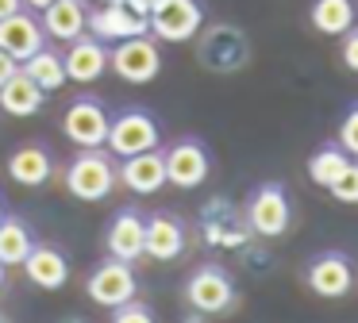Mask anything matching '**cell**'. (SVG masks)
Segmentation results:
<instances>
[{
    "label": "cell",
    "instance_id": "5",
    "mask_svg": "<svg viewBox=\"0 0 358 323\" xmlns=\"http://www.w3.org/2000/svg\"><path fill=\"white\" fill-rule=\"evenodd\" d=\"M108 127H112V115H108V108H104V100L93 96V92L73 96L70 108L62 112V135L70 138L78 150L104 146L108 143Z\"/></svg>",
    "mask_w": 358,
    "mask_h": 323
},
{
    "label": "cell",
    "instance_id": "4",
    "mask_svg": "<svg viewBox=\"0 0 358 323\" xmlns=\"http://www.w3.org/2000/svg\"><path fill=\"white\" fill-rule=\"evenodd\" d=\"M243 220L255 231L258 238H281L293 223V208H289V192L281 181H262L250 192L247 208H243Z\"/></svg>",
    "mask_w": 358,
    "mask_h": 323
},
{
    "label": "cell",
    "instance_id": "35",
    "mask_svg": "<svg viewBox=\"0 0 358 323\" xmlns=\"http://www.w3.org/2000/svg\"><path fill=\"white\" fill-rule=\"evenodd\" d=\"M62 323H85V320H62Z\"/></svg>",
    "mask_w": 358,
    "mask_h": 323
},
{
    "label": "cell",
    "instance_id": "10",
    "mask_svg": "<svg viewBox=\"0 0 358 323\" xmlns=\"http://www.w3.org/2000/svg\"><path fill=\"white\" fill-rule=\"evenodd\" d=\"M135 289H139V281H135L131 261H120V258H112V254L101 266H93V273L85 277L89 300L101 304V308H120V304H127V300H135Z\"/></svg>",
    "mask_w": 358,
    "mask_h": 323
},
{
    "label": "cell",
    "instance_id": "28",
    "mask_svg": "<svg viewBox=\"0 0 358 323\" xmlns=\"http://www.w3.org/2000/svg\"><path fill=\"white\" fill-rule=\"evenodd\" d=\"M112 323H155V312L139 300H127V304L112 308Z\"/></svg>",
    "mask_w": 358,
    "mask_h": 323
},
{
    "label": "cell",
    "instance_id": "12",
    "mask_svg": "<svg viewBox=\"0 0 358 323\" xmlns=\"http://www.w3.org/2000/svg\"><path fill=\"white\" fill-rule=\"evenodd\" d=\"M150 20L143 12H135L127 0H101V8L89 12V35H96L101 43H120L131 35H147Z\"/></svg>",
    "mask_w": 358,
    "mask_h": 323
},
{
    "label": "cell",
    "instance_id": "3",
    "mask_svg": "<svg viewBox=\"0 0 358 323\" xmlns=\"http://www.w3.org/2000/svg\"><path fill=\"white\" fill-rule=\"evenodd\" d=\"M108 69L127 85H150L158 73H162V50H158L155 35H131L112 43L108 50Z\"/></svg>",
    "mask_w": 358,
    "mask_h": 323
},
{
    "label": "cell",
    "instance_id": "14",
    "mask_svg": "<svg viewBox=\"0 0 358 323\" xmlns=\"http://www.w3.org/2000/svg\"><path fill=\"white\" fill-rule=\"evenodd\" d=\"M43 46H47V31L39 23V12L20 8L16 15H4L0 20V50H8L16 62H27Z\"/></svg>",
    "mask_w": 358,
    "mask_h": 323
},
{
    "label": "cell",
    "instance_id": "25",
    "mask_svg": "<svg viewBox=\"0 0 358 323\" xmlns=\"http://www.w3.org/2000/svg\"><path fill=\"white\" fill-rule=\"evenodd\" d=\"M347 162H350V154L339 146V138H335V143H324V146H320V150L308 158V177L320 185V189H327V185H331L335 177L347 169Z\"/></svg>",
    "mask_w": 358,
    "mask_h": 323
},
{
    "label": "cell",
    "instance_id": "17",
    "mask_svg": "<svg viewBox=\"0 0 358 323\" xmlns=\"http://www.w3.org/2000/svg\"><path fill=\"white\" fill-rule=\"evenodd\" d=\"M24 273H27V281H31L35 289L58 292L66 281H70V258L50 243H35L31 254L24 258Z\"/></svg>",
    "mask_w": 358,
    "mask_h": 323
},
{
    "label": "cell",
    "instance_id": "32",
    "mask_svg": "<svg viewBox=\"0 0 358 323\" xmlns=\"http://www.w3.org/2000/svg\"><path fill=\"white\" fill-rule=\"evenodd\" d=\"M55 0H24V8H31V12H43V8H50Z\"/></svg>",
    "mask_w": 358,
    "mask_h": 323
},
{
    "label": "cell",
    "instance_id": "21",
    "mask_svg": "<svg viewBox=\"0 0 358 323\" xmlns=\"http://www.w3.org/2000/svg\"><path fill=\"white\" fill-rule=\"evenodd\" d=\"M43 104H47V92H43L24 69H16L8 81L0 85V112L12 115V120H27V115L43 112Z\"/></svg>",
    "mask_w": 358,
    "mask_h": 323
},
{
    "label": "cell",
    "instance_id": "16",
    "mask_svg": "<svg viewBox=\"0 0 358 323\" xmlns=\"http://www.w3.org/2000/svg\"><path fill=\"white\" fill-rule=\"evenodd\" d=\"M4 169H8V177L16 185L39 189V185H47L50 173H55V154H50L47 143H24V146H16V150L8 154Z\"/></svg>",
    "mask_w": 358,
    "mask_h": 323
},
{
    "label": "cell",
    "instance_id": "15",
    "mask_svg": "<svg viewBox=\"0 0 358 323\" xmlns=\"http://www.w3.org/2000/svg\"><path fill=\"white\" fill-rule=\"evenodd\" d=\"M66 46H70V50H66L62 58H66V77H70V81L93 85L108 73V43H101L96 35L85 31L81 38H73V43H66Z\"/></svg>",
    "mask_w": 358,
    "mask_h": 323
},
{
    "label": "cell",
    "instance_id": "7",
    "mask_svg": "<svg viewBox=\"0 0 358 323\" xmlns=\"http://www.w3.org/2000/svg\"><path fill=\"white\" fill-rule=\"evenodd\" d=\"M185 300H189V308L201 312V315H224L227 308L235 304L231 273H227L224 266H216V261L196 266L193 273H189V281H185Z\"/></svg>",
    "mask_w": 358,
    "mask_h": 323
},
{
    "label": "cell",
    "instance_id": "29",
    "mask_svg": "<svg viewBox=\"0 0 358 323\" xmlns=\"http://www.w3.org/2000/svg\"><path fill=\"white\" fill-rule=\"evenodd\" d=\"M339 62L350 73H358V27H350L339 35Z\"/></svg>",
    "mask_w": 358,
    "mask_h": 323
},
{
    "label": "cell",
    "instance_id": "20",
    "mask_svg": "<svg viewBox=\"0 0 358 323\" xmlns=\"http://www.w3.org/2000/svg\"><path fill=\"white\" fill-rule=\"evenodd\" d=\"M39 23L47 31V38H58V43H73L89 31V8L85 0H55L50 8L39 12Z\"/></svg>",
    "mask_w": 358,
    "mask_h": 323
},
{
    "label": "cell",
    "instance_id": "6",
    "mask_svg": "<svg viewBox=\"0 0 358 323\" xmlns=\"http://www.w3.org/2000/svg\"><path fill=\"white\" fill-rule=\"evenodd\" d=\"M158 138H162V127H158L155 112L147 108H124L120 115H112V127H108V150L116 158H131V154H143V150H155Z\"/></svg>",
    "mask_w": 358,
    "mask_h": 323
},
{
    "label": "cell",
    "instance_id": "8",
    "mask_svg": "<svg viewBox=\"0 0 358 323\" xmlns=\"http://www.w3.org/2000/svg\"><path fill=\"white\" fill-rule=\"evenodd\" d=\"M204 27L201 0H155L150 4V35L158 43H189Z\"/></svg>",
    "mask_w": 358,
    "mask_h": 323
},
{
    "label": "cell",
    "instance_id": "26",
    "mask_svg": "<svg viewBox=\"0 0 358 323\" xmlns=\"http://www.w3.org/2000/svg\"><path fill=\"white\" fill-rule=\"evenodd\" d=\"M327 192H331L339 204H358V158L347 162V169L327 185Z\"/></svg>",
    "mask_w": 358,
    "mask_h": 323
},
{
    "label": "cell",
    "instance_id": "33",
    "mask_svg": "<svg viewBox=\"0 0 358 323\" xmlns=\"http://www.w3.org/2000/svg\"><path fill=\"white\" fill-rule=\"evenodd\" d=\"M4 285H8V266L0 261V289H4Z\"/></svg>",
    "mask_w": 358,
    "mask_h": 323
},
{
    "label": "cell",
    "instance_id": "22",
    "mask_svg": "<svg viewBox=\"0 0 358 323\" xmlns=\"http://www.w3.org/2000/svg\"><path fill=\"white\" fill-rule=\"evenodd\" d=\"M358 20L355 0H312L308 4V23L320 31V35H343L350 31Z\"/></svg>",
    "mask_w": 358,
    "mask_h": 323
},
{
    "label": "cell",
    "instance_id": "27",
    "mask_svg": "<svg viewBox=\"0 0 358 323\" xmlns=\"http://www.w3.org/2000/svg\"><path fill=\"white\" fill-rule=\"evenodd\" d=\"M339 146L350 158H358V104L347 108V115H343V123H339Z\"/></svg>",
    "mask_w": 358,
    "mask_h": 323
},
{
    "label": "cell",
    "instance_id": "9",
    "mask_svg": "<svg viewBox=\"0 0 358 323\" xmlns=\"http://www.w3.org/2000/svg\"><path fill=\"white\" fill-rule=\"evenodd\" d=\"M304 285H308L320 300L350 296V289H355V261L343 250H320L316 258L304 266Z\"/></svg>",
    "mask_w": 358,
    "mask_h": 323
},
{
    "label": "cell",
    "instance_id": "31",
    "mask_svg": "<svg viewBox=\"0 0 358 323\" xmlns=\"http://www.w3.org/2000/svg\"><path fill=\"white\" fill-rule=\"evenodd\" d=\"M20 8H24V0H0V20H4V15H16Z\"/></svg>",
    "mask_w": 358,
    "mask_h": 323
},
{
    "label": "cell",
    "instance_id": "18",
    "mask_svg": "<svg viewBox=\"0 0 358 323\" xmlns=\"http://www.w3.org/2000/svg\"><path fill=\"white\" fill-rule=\"evenodd\" d=\"M120 185H127V189L135 192V196H155L166 181V158L162 150H143V154H131V158H124V166H120Z\"/></svg>",
    "mask_w": 358,
    "mask_h": 323
},
{
    "label": "cell",
    "instance_id": "34",
    "mask_svg": "<svg viewBox=\"0 0 358 323\" xmlns=\"http://www.w3.org/2000/svg\"><path fill=\"white\" fill-rule=\"evenodd\" d=\"M4 215H8V204H4V196H0V220H4Z\"/></svg>",
    "mask_w": 358,
    "mask_h": 323
},
{
    "label": "cell",
    "instance_id": "24",
    "mask_svg": "<svg viewBox=\"0 0 358 323\" xmlns=\"http://www.w3.org/2000/svg\"><path fill=\"white\" fill-rule=\"evenodd\" d=\"M20 69H24V73L31 77L43 92H58L66 81H70V77H66V58H62V54H55V50H47V46L35 50L27 62H20Z\"/></svg>",
    "mask_w": 358,
    "mask_h": 323
},
{
    "label": "cell",
    "instance_id": "1",
    "mask_svg": "<svg viewBox=\"0 0 358 323\" xmlns=\"http://www.w3.org/2000/svg\"><path fill=\"white\" fill-rule=\"evenodd\" d=\"M196 62L208 73H239L250 66V38L235 23H208L196 31Z\"/></svg>",
    "mask_w": 358,
    "mask_h": 323
},
{
    "label": "cell",
    "instance_id": "11",
    "mask_svg": "<svg viewBox=\"0 0 358 323\" xmlns=\"http://www.w3.org/2000/svg\"><path fill=\"white\" fill-rule=\"evenodd\" d=\"M162 158H166V181L178 185V189H196L212 173V154L201 138H178L162 150Z\"/></svg>",
    "mask_w": 358,
    "mask_h": 323
},
{
    "label": "cell",
    "instance_id": "30",
    "mask_svg": "<svg viewBox=\"0 0 358 323\" xmlns=\"http://www.w3.org/2000/svg\"><path fill=\"white\" fill-rule=\"evenodd\" d=\"M16 69H20V62H16V58H12V54H8V50H0V85L8 81V77H12V73H16Z\"/></svg>",
    "mask_w": 358,
    "mask_h": 323
},
{
    "label": "cell",
    "instance_id": "13",
    "mask_svg": "<svg viewBox=\"0 0 358 323\" xmlns=\"http://www.w3.org/2000/svg\"><path fill=\"white\" fill-rule=\"evenodd\" d=\"M104 246H108L112 258L131 261V266L147 258V215L139 208H120L104 227Z\"/></svg>",
    "mask_w": 358,
    "mask_h": 323
},
{
    "label": "cell",
    "instance_id": "2",
    "mask_svg": "<svg viewBox=\"0 0 358 323\" xmlns=\"http://www.w3.org/2000/svg\"><path fill=\"white\" fill-rule=\"evenodd\" d=\"M116 185H120V166L112 162V150H104V146L78 150L73 162L66 166V189H70V196L85 200V204L108 200Z\"/></svg>",
    "mask_w": 358,
    "mask_h": 323
},
{
    "label": "cell",
    "instance_id": "19",
    "mask_svg": "<svg viewBox=\"0 0 358 323\" xmlns=\"http://www.w3.org/2000/svg\"><path fill=\"white\" fill-rule=\"evenodd\" d=\"M185 254V223L173 212H155L147 215V258L155 261H173Z\"/></svg>",
    "mask_w": 358,
    "mask_h": 323
},
{
    "label": "cell",
    "instance_id": "23",
    "mask_svg": "<svg viewBox=\"0 0 358 323\" xmlns=\"http://www.w3.org/2000/svg\"><path fill=\"white\" fill-rule=\"evenodd\" d=\"M31 246H35V235H31V227H27V220H20V215H4L0 220V261L4 266H24V258L31 254Z\"/></svg>",
    "mask_w": 358,
    "mask_h": 323
}]
</instances>
